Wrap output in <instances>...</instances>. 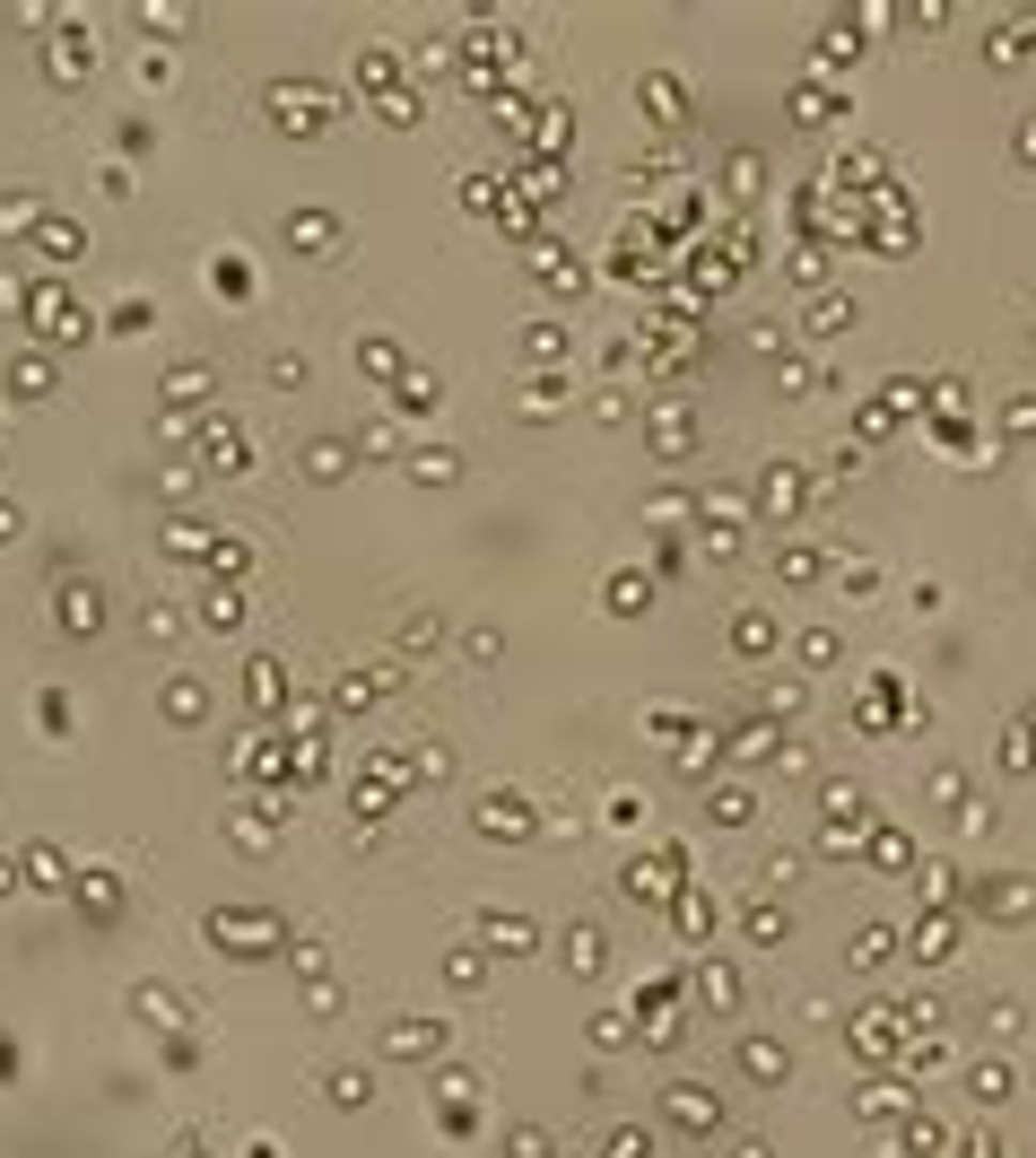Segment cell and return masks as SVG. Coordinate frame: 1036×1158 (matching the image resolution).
<instances>
[{
	"label": "cell",
	"mask_w": 1036,
	"mask_h": 1158,
	"mask_svg": "<svg viewBox=\"0 0 1036 1158\" xmlns=\"http://www.w3.org/2000/svg\"><path fill=\"white\" fill-rule=\"evenodd\" d=\"M0 888H10V863H0Z\"/></svg>",
	"instance_id": "1"
}]
</instances>
